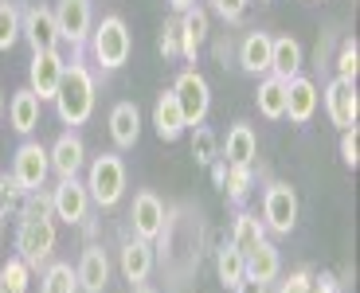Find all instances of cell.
<instances>
[{"label": "cell", "mask_w": 360, "mask_h": 293, "mask_svg": "<svg viewBox=\"0 0 360 293\" xmlns=\"http://www.w3.org/2000/svg\"><path fill=\"white\" fill-rule=\"evenodd\" d=\"M153 254L165 274V285H172V289H184L200 274V262H204V215H200V207H165V223L153 239Z\"/></svg>", "instance_id": "1"}, {"label": "cell", "mask_w": 360, "mask_h": 293, "mask_svg": "<svg viewBox=\"0 0 360 293\" xmlns=\"http://www.w3.org/2000/svg\"><path fill=\"white\" fill-rule=\"evenodd\" d=\"M16 250L27 262V270H39L55 250V211H51V195L27 192V204L20 211V231H16Z\"/></svg>", "instance_id": "2"}, {"label": "cell", "mask_w": 360, "mask_h": 293, "mask_svg": "<svg viewBox=\"0 0 360 293\" xmlns=\"http://www.w3.org/2000/svg\"><path fill=\"white\" fill-rule=\"evenodd\" d=\"M55 114L63 125H86L90 114H94V102H98V86H94V74L82 67V63H71L63 71V82L55 90Z\"/></svg>", "instance_id": "3"}, {"label": "cell", "mask_w": 360, "mask_h": 293, "mask_svg": "<svg viewBox=\"0 0 360 293\" xmlns=\"http://www.w3.org/2000/svg\"><path fill=\"white\" fill-rule=\"evenodd\" d=\"M90 55L98 63L102 71H117V67H126L129 51H134V36H129V27L122 16H102L98 24L90 27Z\"/></svg>", "instance_id": "4"}, {"label": "cell", "mask_w": 360, "mask_h": 293, "mask_svg": "<svg viewBox=\"0 0 360 293\" xmlns=\"http://www.w3.org/2000/svg\"><path fill=\"white\" fill-rule=\"evenodd\" d=\"M86 192H90V204L117 207L122 195H126V160L117 152H98L86 169Z\"/></svg>", "instance_id": "5"}, {"label": "cell", "mask_w": 360, "mask_h": 293, "mask_svg": "<svg viewBox=\"0 0 360 293\" xmlns=\"http://www.w3.org/2000/svg\"><path fill=\"white\" fill-rule=\"evenodd\" d=\"M172 94H176V106L184 114V125H204L207 110H212V86L200 71H180V79L172 82Z\"/></svg>", "instance_id": "6"}, {"label": "cell", "mask_w": 360, "mask_h": 293, "mask_svg": "<svg viewBox=\"0 0 360 293\" xmlns=\"http://www.w3.org/2000/svg\"><path fill=\"white\" fill-rule=\"evenodd\" d=\"M262 227L274 235H290L297 227V192L290 184H274L262 195Z\"/></svg>", "instance_id": "7"}, {"label": "cell", "mask_w": 360, "mask_h": 293, "mask_svg": "<svg viewBox=\"0 0 360 293\" xmlns=\"http://www.w3.org/2000/svg\"><path fill=\"white\" fill-rule=\"evenodd\" d=\"M20 39H27L32 51H59V27H55V12L47 4H27L20 8Z\"/></svg>", "instance_id": "8"}, {"label": "cell", "mask_w": 360, "mask_h": 293, "mask_svg": "<svg viewBox=\"0 0 360 293\" xmlns=\"http://www.w3.org/2000/svg\"><path fill=\"white\" fill-rule=\"evenodd\" d=\"M51 12H55L59 39L71 44V51H79V47L90 39V27H94V8H90V0H59Z\"/></svg>", "instance_id": "9"}, {"label": "cell", "mask_w": 360, "mask_h": 293, "mask_svg": "<svg viewBox=\"0 0 360 293\" xmlns=\"http://www.w3.org/2000/svg\"><path fill=\"white\" fill-rule=\"evenodd\" d=\"M12 176H16V184L24 188V192H39V188L47 184V176H51V157H47V149L39 141H24L16 149V157H12Z\"/></svg>", "instance_id": "10"}, {"label": "cell", "mask_w": 360, "mask_h": 293, "mask_svg": "<svg viewBox=\"0 0 360 293\" xmlns=\"http://www.w3.org/2000/svg\"><path fill=\"white\" fill-rule=\"evenodd\" d=\"M67 63L59 51H32V63H27V90L39 98V102H51L59 82H63Z\"/></svg>", "instance_id": "11"}, {"label": "cell", "mask_w": 360, "mask_h": 293, "mask_svg": "<svg viewBox=\"0 0 360 293\" xmlns=\"http://www.w3.org/2000/svg\"><path fill=\"white\" fill-rule=\"evenodd\" d=\"M51 211L55 219H63V223H86L90 215V192L86 184H79V176H67L59 180V184L51 188Z\"/></svg>", "instance_id": "12"}, {"label": "cell", "mask_w": 360, "mask_h": 293, "mask_svg": "<svg viewBox=\"0 0 360 293\" xmlns=\"http://www.w3.org/2000/svg\"><path fill=\"white\" fill-rule=\"evenodd\" d=\"M325 114L337 129H352L360 117V98H356V82L352 79H333L325 86Z\"/></svg>", "instance_id": "13"}, {"label": "cell", "mask_w": 360, "mask_h": 293, "mask_svg": "<svg viewBox=\"0 0 360 293\" xmlns=\"http://www.w3.org/2000/svg\"><path fill=\"white\" fill-rule=\"evenodd\" d=\"M47 157H51V172L59 180H67V176H79L82 172V164H86V145H82V137L75 134V129H67L59 141L47 149Z\"/></svg>", "instance_id": "14"}, {"label": "cell", "mask_w": 360, "mask_h": 293, "mask_svg": "<svg viewBox=\"0 0 360 293\" xmlns=\"http://www.w3.org/2000/svg\"><path fill=\"white\" fill-rule=\"evenodd\" d=\"M161 223H165L161 195L137 192L134 195V211H129V227H134V235H137V239H145V242H153L157 231H161Z\"/></svg>", "instance_id": "15"}, {"label": "cell", "mask_w": 360, "mask_h": 293, "mask_svg": "<svg viewBox=\"0 0 360 293\" xmlns=\"http://www.w3.org/2000/svg\"><path fill=\"white\" fill-rule=\"evenodd\" d=\"M314 114H317V86H314V79H306V74L286 79V117L294 125H309Z\"/></svg>", "instance_id": "16"}, {"label": "cell", "mask_w": 360, "mask_h": 293, "mask_svg": "<svg viewBox=\"0 0 360 293\" xmlns=\"http://www.w3.org/2000/svg\"><path fill=\"white\" fill-rule=\"evenodd\" d=\"M157 270V254H153V242L145 239H126V247H122V278L134 285H145L149 282V274Z\"/></svg>", "instance_id": "17"}, {"label": "cell", "mask_w": 360, "mask_h": 293, "mask_svg": "<svg viewBox=\"0 0 360 293\" xmlns=\"http://www.w3.org/2000/svg\"><path fill=\"white\" fill-rule=\"evenodd\" d=\"M176 27H180V59L196 63L200 47L207 44V12L200 8V4H192V8L180 12Z\"/></svg>", "instance_id": "18"}, {"label": "cell", "mask_w": 360, "mask_h": 293, "mask_svg": "<svg viewBox=\"0 0 360 293\" xmlns=\"http://www.w3.org/2000/svg\"><path fill=\"white\" fill-rule=\"evenodd\" d=\"M75 278H79V289L82 293H102V289H106V282H110V258H106V250H102L98 242H90V247L82 250Z\"/></svg>", "instance_id": "19"}, {"label": "cell", "mask_w": 360, "mask_h": 293, "mask_svg": "<svg viewBox=\"0 0 360 293\" xmlns=\"http://www.w3.org/2000/svg\"><path fill=\"white\" fill-rule=\"evenodd\" d=\"M137 137H141V110L134 106V102H117L114 110H110V141H114V149H134Z\"/></svg>", "instance_id": "20"}, {"label": "cell", "mask_w": 360, "mask_h": 293, "mask_svg": "<svg viewBox=\"0 0 360 293\" xmlns=\"http://www.w3.org/2000/svg\"><path fill=\"white\" fill-rule=\"evenodd\" d=\"M219 157H224L227 164H255V157H259V137H255L251 125L235 122L231 129H227V141H224V149H219Z\"/></svg>", "instance_id": "21"}, {"label": "cell", "mask_w": 360, "mask_h": 293, "mask_svg": "<svg viewBox=\"0 0 360 293\" xmlns=\"http://www.w3.org/2000/svg\"><path fill=\"white\" fill-rule=\"evenodd\" d=\"M153 129H157V137L161 141H176L188 125H184V114H180V106H176V94L172 90H165L161 98L153 102Z\"/></svg>", "instance_id": "22"}, {"label": "cell", "mask_w": 360, "mask_h": 293, "mask_svg": "<svg viewBox=\"0 0 360 293\" xmlns=\"http://www.w3.org/2000/svg\"><path fill=\"white\" fill-rule=\"evenodd\" d=\"M270 74H278V79L302 74V44H297L294 36L270 39Z\"/></svg>", "instance_id": "23"}, {"label": "cell", "mask_w": 360, "mask_h": 293, "mask_svg": "<svg viewBox=\"0 0 360 293\" xmlns=\"http://www.w3.org/2000/svg\"><path fill=\"white\" fill-rule=\"evenodd\" d=\"M39 106H44V102H39L36 94H32V90H16V94H12V102H8V125L12 129H16V134H36V125H39Z\"/></svg>", "instance_id": "24"}, {"label": "cell", "mask_w": 360, "mask_h": 293, "mask_svg": "<svg viewBox=\"0 0 360 293\" xmlns=\"http://www.w3.org/2000/svg\"><path fill=\"white\" fill-rule=\"evenodd\" d=\"M255 102H259V114L266 117V122H282V117H286V79H278V74H262Z\"/></svg>", "instance_id": "25"}, {"label": "cell", "mask_w": 360, "mask_h": 293, "mask_svg": "<svg viewBox=\"0 0 360 293\" xmlns=\"http://www.w3.org/2000/svg\"><path fill=\"white\" fill-rule=\"evenodd\" d=\"M270 39L274 36H266V32L243 36V44H239V67L247 74H270Z\"/></svg>", "instance_id": "26"}, {"label": "cell", "mask_w": 360, "mask_h": 293, "mask_svg": "<svg viewBox=\"0 0 360 293\" xmlns=\"http://www.w3.org/2000/svg\"><path fill=\"white\" fill-rule=\"evenodd\" d=\"M278 274H282V258H278V247L262 239L259 247H255L251 254H247V278H255V282L270 285V282H274Z\"/></svg>", "instance_id": "27"}, {"label": "cell", "mask_w": 360, "mask_h": 293, "mask_svg": "<svg viewBox=\"0 0 360 293\" xmlns=\"http://www.w3.org/2000/svg\"><path fill=\"white\" fill-rule=\"evenodd\" d=\"M266 239V227H262V219L255 211H239L235 215V223H231V247L235 250H243V254H251L255 247H259V242Z\"/></svg>", "instance_id": "28"}, {"label": "cell", "mask_w": 360, "mask_h": 293, "mask_svg": "<svg viewBox=\"0 0 360 293\" xmlns=\"http://www.w3.org/2000/svg\"><path fill=\"white\" fill-rule=\"evenodd\" d=\"M216 278L224 289H235V285L247 278V254L243 250H235L231 242H224V247L216 250Z\"/></svg>", "instance_id": "29"}, {"label": "cell", "mask_w": 360, "mask_h": 293, "mask_svg": "<svg viewBox=\"0 0 360 293\" xmlns=\"http://www.w3.org/2000/svg\"><path fill=\"white\" fill-rule=\"evenodd\" d=\"M251 184H255V164H227L224 192L231 204H243L247 195H251Z\"/></svg>", "instance_id": "30"}, {"label": "cell", "mask_w": 360, "mask_h": 293, "mask_svg": "<svg viewBox=\"0 0 360 293\" xmlns=\"http://www.w3.org/2000/svg\"><path fill=\"white\" fill-rule=\"evenodd\" d=\"M39 293H79V278L67 262H51L44 270V282H39Z\"/></svg>", "instance_id": "31"}, {"label": "cell", "mask_w": 360, "mask_h": 293, "mask_svg": "<svg viewBox=\"0 0 360 293\" xmlns=\"http://www.w3.org/2000/svg\"><path fill=\"white\" fill-rule=\"evenodd\" d=\"M27 204V192L16 184V176H0V219H12V215H20Z\"/></svg>", "instance_id": "32"}, {"label": "cell", "mask_w": 360, "mask_h": 293, "mask_svg": "<svg viewBox=\"0 0 360 293\" xmlns=\"http://www.w3.org/2000/svg\"><path fill=\"white\" fill-rule=\"evenodd\" d=\"M27 278H32V270H27L24 258H8V262L0 266V289L4 293H27Z\"/></svg>", "instance_id": "33"}, {"label": "cell", "mask_w": 360, "mask_h": 293, "mask_svg": "<svg viewBox=\"0 0 360 293\" xmlns=\"http://www.w3.org/2000/svg\"><path fill=\"white\" fill-rule=\"evenodd\" d=\"M20 39V8L12 0H0V51H12Z\"/></svg>", "instance_id": "34"}, {"label": "cell", "mask_w": 360, "mask_h": 293, "mask_svg": "<svg viewBox=\"0 0 360 293\" xmlns=\"http://www.w3.org/2000/svg\"><path fill=\"white\" fill-rule=\"evenodd\" d=\"M192 157L196 164H212L219 157V145H216V134L207 125H192Z\"/></svg>", "instance_id": "35"}, {"label": "cell", "mask_w": 360, "mask_h": 293, "mask_svg": "<svg viewBox=\"0 0 360 293\" xmlns=\"http://www.w3.org/2000/svg\"><path fill=\"white\" fill-rule=\"evenodd\" d=\"M337 79H352L356 82V71H360V44L356 39H341V51H337Z\"/></svg>", "instance_id": "36"}, {"label": "cell", "mask_w": 360, "mask_h": 293, "mask_svg": "<svg viewBox=\"0 0 360 293\" xmlns=\"http://www.w3.org/2000/svg\"><path fill=\"white\" fill-rule=\"evenodd\" d=\"M207 4H212V12H216L224 24H239V20L247 16V4H251V0H207Z\"/></svg>", "instance_id": "37"}, {"label": "cell", "mask_w": 360, "mask_h": 293, "mask_svg": "<svg viewBox=\"0 0 360 293\" xmlns=\"http://www.w3.org/2000/svg\"><path fill=\"white\" fill-rule=\"evenodd\" d=\"M157 47H161V55H165V59H176V55H180V27H176V20H165Z\"/></svg>", "instance_id": "38"}, {"label": "cell", "mask_w": 360, "mask_h": 293, "mask_svg": "<svg viewBox=\"0 0 360 293\" xmlns=\"http://www.w3.org/2000/svg\"><path fill=\"white\" fill-rule=\"evenodd\" d=\"M309 289H314V270L309 266L294 270L286 282H278V293H309Z\"/></svg>", "instance_id": "39"}, {"label": "cell", "mask_w": 360, "mask_h": 293, "mask_svg": "<svg viewBox=\"0 0 360 293\" xmlns=\"http://www.w3.org/2000/svg\"><path fill=\"white\" fill-rule=\"evenodd\" d=\"M341 160L349 164V169L360 164V134H356V125H352V129H341Z\"/></svg>", "instance_id": "40"}, {"label": "cell", "mask_w": 360, "mask_h": 293, "mask_svg": "<svg viewBox=\"0 0 360 293\" xmlns=\"http://www.w3.org/2000/svg\"><path fill=\"white\" fill-rule=\"evenodd\" d=\"M337 285L341 282H337L333 274H314V289L309 293H337Z\"/></svg>", "instance_id": "41"}, {"label": "cell", "mask_w": 360, "mask_h": 293, "mask_svg": "<svg viewBox=\"0 0 360 293\" xmlns=\"http://www.w3.org/2000/svg\"><path fill=\"white\" fill-rule=\"evenodd\" d=\"M235 293H270V285L255 282V278H243V282L235 285Z\"/></svg>", "instance_id": "42"}, {"label": "cell", "mask_w": 360, "mask_h": 293, "mask_svg": "<svg viewBox=\"0 0 360 293\" xmlns=\"http://www.w3.org/2000/svg\"><path fill=\"white\" fill-rule=\"evenodd\" d=\"M169 4H172V8H176V12H184V8H192L196 0H169Z\"/></svg>", "instance_id": "43"}, {"label": "cell", "mask_w": 360, "mask_h": 293, "mask_svg": "<svg viewBox=\"0 0 360 293\" xmlns=\"http://www.w3.org/2000/svg\"><path fill=\"white\" fill-rule=\"evenodd\" d=\"M134 293H157V289H149V285H137V289Z\"/></svg>", "instance_id": "44"}, {"label": "cell", "mask_w": 360, "mask_h": 293, "mask_svg": "<svg viewBox=\"0 0 360 293\" xmlns=\"http://www.w3.org/2000/svg\"><path fill=\"white\" fill-rule=\"evenodd\" d=\"M0 117H4V94H0Z\"/></svg>", "instance_id": "45"}, {"label": "cell", "mask_w": 360, "mask_h": 293, "mask_svg": "<svg viewBox=\"0 0 360 293\" xmlns=\"http://www.w3.org/2000/svg\"><path fill=\"white\" fill-rule=\"evenodd\" d=\"M0 239H4V219H0Z\"/></svg>", "instance_id": "46"}, {"label": "cell", "mask_w": 360, "mask_h": 293, "mask_svg": "<svg viewBox=\"0 0 360 293\" xmlns=\"http://www.w3.org/2000/svg\"><path fill=\"white\" fill-rule=\"evenodd\" d=\"M0 293H4V289H0Z\"/></svg>", "instance_id": "47"}]
</instances>
